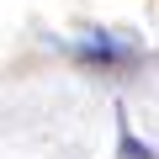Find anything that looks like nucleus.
<instances>
[{
    "mask_svg": "<svg viewBox=\"0 0 159 159\" xmlns=\"http://www.w3.org/2000/svg\"><path fill=\"white\" fill-rule=\"evenodd\" d=\"M74 58H80V64H96V69H127L138 53H133L127 43H117L111 32H90V37L74 43Z\"/></svg>",
    "mask_w": 159,
    "mask_h": 159,
    "instance_id": "nucleus-1",
    "label": "nucleus"
},
{
    "mask_svg": "<svg viewBox=\"0 0 159 159\" xmlns=\"http://www.w3.org/2000/svg\"><path fill=\"white\" fill-rule=\"evenodd\" d=\"M122 159H159V148H148V143H138V138H133V127L122 122Z\"/></svg>",
    "mask_w": 159,
    "mask_h": 159,
    "instance_id": "nucleus-2",
    "label": "nucleus"
}]
</instances>
